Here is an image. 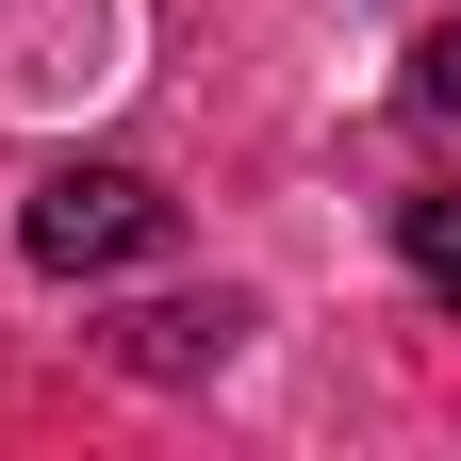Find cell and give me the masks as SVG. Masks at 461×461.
Instances as JSON below:
<instances>
[{"mask_svg":"<svg viewBox=\"0 0 461 461\" xmlns=\"http://www.w3.org/2000/svg\"><path fill=\"white\" fill-rule=\"evenodd\" d=\"M214 346H230V297L214 313H132V363H214Z\"/></svg>","mask_w":461,"mask_h":461,"instance_id":"cell-3","label":"cell"},{"mask_svg":"<svg viewBox=\"0 0 461 461\" xmlns=\"http://www.w3.org/2000/svg\"><path fill=\"white\" fill-rule=\"evenodd\" d=\"M395 264H412L429 297L461 313V198H395Z\"/></svg>","mask_w":461,"mask_h":461,"instance_id":"cell-2","label":"cell"},{"mask_svg":"<svg viewBox=\"0 0 461 461\" xmlns=\"http://www.w3.org/2000/svg\"><path fill=\"white\" fill-rule=\"evenodd\" d=\"M412 67H429V99H445V115H461V17H445V33H429V50H412Z\"/></svg>","mask_w":461,"mask_h":461,"instance_id":"cell-4","label":"cell"},{"mask_svg":"<svg viewBox=\"0 0 461 461\" xmlns=\"http://www.w3.org/2000/svg\"><path fill=\"white\" fill-rule=\"evenodd\" d=\"M165 230H182V198H165L149 165H50L33 214H17V248H33L50 280H115V264H149Z\"/></svg>","mask_w":461,"mask_h":461,"instance_id":"cell-1","label":"cell"}]
</instances>
